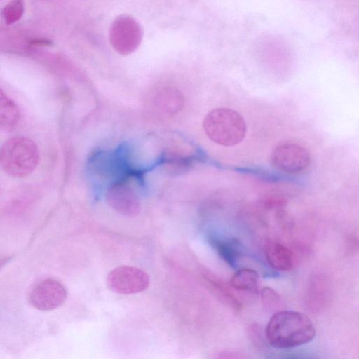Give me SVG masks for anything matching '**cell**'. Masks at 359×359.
I'll return each instance as SVG.
<instances>
[{"instance_id": "6da1fadb", "label": "cell", "mask_w": 359, "mask_h": 359, "mask_svg": "<svg viewBox=\"0 0 359 359\" xmlns=\"http://www.w3.org/2000/svg\"><path fill=\"white\" fill-rule=\"evenodd\" d=\"M315 336L316 328L311 319L297 311H277L266 327V339L276 348H294L311 341Z\"/></svg>"}, {"instance_id": "7a4b0ae2", "label": "cell", "mask_w": 359, "mask_h": 359, "mask_svg": "<svg viewBox=\"0 0 359 359\" xmlns=\"http://www.w3.org/2000/svg\"><path fill=\"white\" fill-rule=\"evenodd\" d=\"M39 160L38 147L27 137H13L1 149V167L11 177H24L30 175L36 168Z\"/></svg>"}, {"instance_id": "3957f363", "label": "cell", "mask_w": 359, "mask_h": 359, "mask_svg": "<svg viewBox=\"0 0 359 359\" xmlns=\"http://www.w3.org/2000/svg\"><path fill=\"white\" fill-rule=\"evenodd\" d=\"M203 128L206 135L215 143L230 147L243 141L246 124L243 117L229 108H216L204 118Z\"/></svg>"}, {"instance_id": "277c9868", "label": "cell", "mask_w": 359, "mask_h": 359, "mask_svg": "<svg viewBox=\"0 0 359 359\" xmlns=\"http://www.w3.org/2000/svg\"><path fill=\"white\" fill-rule=\"evenodd\" d=\"M142 35L138 22L126 14L117 16L109 29L110 43L121 55H128L136 50L141 43Z\"/></svg>"}, {"instance_id": "5b68a950", "label": "cell", "mask_w": 359, "mask_h": 359, "mask_svg": "<svg viewBox=\"0 0 359 359\" xmlns=\"http://www.w3.org/2000/svg\"><path fill=\"white\" fill-rule=\"evenodd\" d=\"M270 161L276 170L289 175H299L306 171L311 161L309 151L302 145L285 142L275 147Z\"/></svg>"}, {"instance_id": "8992f818", "label": "cell", "mask_w": 359, "mask_h": 359, "mask_svg": "<svg viewBox=\"0 0 359 359\" xmlns=\"http://www.w3.org/2000/svg\"><path fill=\"white\" fill-rule=\"evenodd\" d=\"M107 284L116 293L131 294L146 290L149 285V277L137 267L120 266L109 273Z\"/></svg>"}, {"instance_id": "52a82bcc", "label": "cell", "mask_w": 359, "mask_h": 359, "mask_svg": "<svg viewBox=\"0 0 359 359\" xmlns=\"http://www.w3.org/2000/svg\"><path fill=\"white\" fill-rule=\"evenodd\" d=\"M67 298L65 286L52 278L41 279L35 283L28 292L29 303L40 311L53 310L63 304Z\"/></svg>"}, {"instance_id": "ba28073f", "label": "cell", "mask_w": 359, "mask_h": 359, "mask_svg": "<svg viewBox=\"0 0 359 359\" xmlns=\"http://www.w3.org/2000/svg\"><path fill=\"white\" fill-rule=\"evenodd\" d=\"M108 204L118 213L126 217H136L140 211L139 198L126 178L111 184L107 195Z\"/></svg>"}, {"instance_id": "9c48e42d", "label": "cell", "mask_w": 359, "mask_h": 359, "mask_svg": "<svg viewBox=\"0 0 359 359\" xmlns=\"http://www.w3.org/2000/svg\"><path fill=\"white\" fill-rule=\"evenodd\" d=\"M265 255L267 262L274 269L288 271L293 266L292 252L278 242H269L265 248Z\"/></svg>"}, {"instance_id": "30bf717a", "label": "cell", "mask_w": 359, "mask_h": 359, "mask_svg": "<svg viewBox=\"0 0 359 359\" xmlns=\"http://www.w3.org/2000/svg\"><path fill=\"white\" fill-rule=\"evenodd\" d=\"M20 111L16 104L0 90V128L4 132L13 130L20 121Z\"/></svg>"}, {"instance_id": "8fae6325", "label": "cell", "mask_w": 359, "mask_h": 359, "mask_svg": "<svg viewBox=\"0 0 359 359\" xmlns=\"http://www.w3.org/2000/svg\"><path fill=\"white\" fill-rule=\"evenodd\" d=\"M210 243L226 264L235 266L242 252V245L238 239L211 237Z\"/></svg>"}, {"instance_id": "7c38bea8", "label": "cell", "mask_w": 359, "mask_h": 359, "mask_svg": "<svg viewBox=\"0 0 359 359\" xmlns=\"http://www.w3.org/2000/svg\"><path fill=\"white\" fill-rule=\"evenodd\" d=\"M259 275L250 268H241L236 271L230 279V285L241 291L254 292L258 287Z\"/></svg>"}, {"instance_id": "4fadbf2b", "label": "cell", "mask_w": 359, "mask_h": 359, "mask_svg": "<svg viewBox=\"0 0 359 359\" xmlns=\"http://www.w3.org/2000/svg\"><path fill=\"white\" fill-rule=\"evenodd\" d=\"M159 101L162 110L168 115H172L182 110L184 99L179 90L168 87L161 92Z\"/></svg>"}, {"instance_id": "5bb4252c", "label": "cell", "mask_w": 359, "mask_h": 359, "mask_svg": "<svg viewBox=\"0 0 359 359\" xmlns=\"http://www.w3.org/2000/svg\"><path fill=\"white\" fill-rule=\"evenodd\" d=\"M204 280L210 289L215 292L222 302L236 310H240L242 308L239 300L237 299L222 283L215 278L209 277H204Z\"/></svg>"}, {"instance_id": "9a60e30c", "label": "cell", "mask_w": 359, "mask_h": 359, "mask_svg": "<svg viewBox=\"0 0 359 359\" xmlns=\"http://www.w3.org/2000/svg\"><path fill=\"white\" fill-rule=\"evenodd\" d=\"M163 161L166 165L172 167L175 170H180L191 166L194 160L189 154L174 149L165 154Z\"/></svg>"}, {"instance_id": "2e32d148", "label": "cell", "mask_w": 359, "mask_h": 359, "mask_svg": "<svg viewBox=\"0 0 359 359\" xmlns=\"http://www.w3.org/2000/svg\"><path fill=\"white\" fill-rule=\"evenodd\" d=\"M24 10V0H11L2 9L1 15L5 22L11 25L22 18Z\"/></svg>"}, {"instance_id": "e0dca14e", "label": "cell", "mask_w": 359, "mask_h": 359, "mask_svg": "<svg viewBox=\"0 0 359 359\" xmlns=\"http://www.w3.org/2000/svg\"><path fill=\"white\" fill-rule=\"evenodd\" d=\"M262 300L267 306L278 302L280 297L278 294L270 287H264L262 290Z\"/></svg>"}, {"instance_id": "ac0fdd59", "label": "cell", "mask_w": 359, "mask_h": 359, "mask_svg": "<svg viewBox=\"0 0 359 359\" xmlns=\"http://www.w3.org/2000/svg\"><path fill=\"white\" fill-rule=\"evenodd\" d=\"M52 43V41L47 38H34L29 41L32 46H50Z\"/></svg>"}]
</instances>
